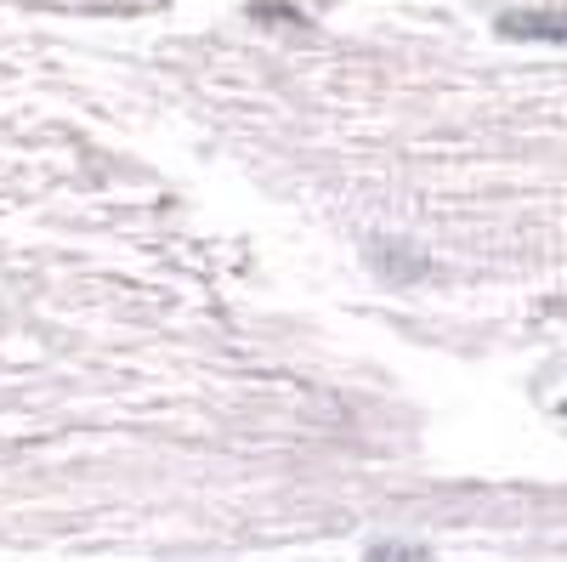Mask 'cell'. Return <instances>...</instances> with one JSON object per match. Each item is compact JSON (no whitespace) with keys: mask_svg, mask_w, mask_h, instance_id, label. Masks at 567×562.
I'll list each match as a JSON object with an SVG mask.
<instances>
[{"mask_svg":"<svg viewBox=\"0 0 567 562\" xmlns=\"http://www.w3.org/2000/svg\"><path fill=\"white\" fill-rule=\"evenodd\" d=\"M176 114L0 63V562L432 534V415Z\"/></svg>","mask_w":567,"mask_h":562,"instance_id":"6da1fadb","label":"cell"}]
</instances>
